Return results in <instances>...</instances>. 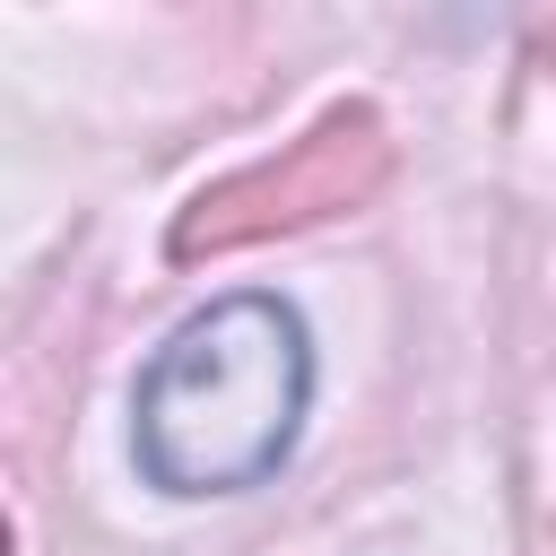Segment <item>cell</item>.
<instances>
[{
  "label": "cell",
  "mask_w": 556,
  "mask_h": 556,
  "mask_svg": "<svg viewBox=\"0 0 556 556\" xmlns=\"http://www.w3.org/2000/svg\"><path fill=\"white\" fill-rule=\"evenodd\" d=\"M313 400L304 321L278 295H226L191 313L130 391L139 469L174 495H235L261 486Z\"/></svg>",
  "instance_id": "6da1fadb"
},
{
  "label": "cell",
  "mask_w": 556,
  "mask_h": 556,
  "mask_svg": "<svg viewBox=\"0 0 556 556\" xmlns=\"http://www.w3.org/2000/svg\"><path fill=\"white\" fill-rule=\"evenodd\" d=\"M382 182H391V130H382V113L374 104H339L304 139H287L278 156L208 182L174 217V261H208V252H243V243L321 226L339 208H365Z\"/></svg>",
  "instance_id": "7a4b0ae2"
},
{
  "label": "cell",
  "mask_w": 556,
  "mask_h": 556,
  "mask_svg": "<svg viewBox=\"0 0 556 556\" xmlns=\"http://www.w3.org/2000/svg\"><path fill=\"white\" fill-rule=\"evenodd\" d=\"M547 61H556V26H547Z\"/></svg>",
  "instance_id": "3957f363"
}]
</instances>
